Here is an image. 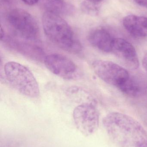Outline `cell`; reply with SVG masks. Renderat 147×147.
I'll return each instance as SVG.
<instances>
[{
	"mask_svg": "<svg viewBox=\"0 0 147 147\" xmlns=\"http://www.w3.org/2000/svg\"><path fill=\"white\" fill-rule=\"evenodd\" d=\"M2 40L5 41L9 47L31 58L39 60L42 59L44 57L42 50L36 46L10 38L7 39L4 38L1 40Z\"/></svg>",
	"mask_w": 147,
	"mask_h": 147,
	"instance_id": "cell-11",
	"label": "cell"
},
{
	"mask_svg": "<svg viewBox=\"0 0 147 147\" xmlns=\"http://www.w3.org/2000/svg\"><path fill=\"white\" fill-rule=\"evenodd\" d=\"M43 30L47 37L64 51L79 53L82 45L71 28L60 15L46 11L42 16Z\"/></svg>",
	"mask_w": 147,
	"mask_h": 147,
	"instance_id": "cell-2",
	"label": "cell"
},
{
	"mask_svg": "<svg viewBox=\"0 0 147 147\" xmlns=\"http://www.w3.org/2000/svg\"><path fill=\"white\" fill-rule=\"evenodd\" d=\"M108 135L120 147H139L147 142L143 126L132 117L120 112L107 115L103 121Z\"/></svg>",
	"mask_w": 147,
	"mask_h": 147,
	"instance_id": "cell-1",
	"label": "cell"
},
{
	"mask_svg": "<svg viewBox=\"0 0 147 147\" xmlns=\"http://www.w3.org/2000/svg\"><path fill=\"white\" fill-rule=\"evenodd\" d=\"M123 25L129 33L135 37H147V17L128 15L123 19Z\"/></svg>",
	"mask_w": 147,
	"mask_h": 147,
	"instance_id": "cell-10",
	"label": "cell"
},
{
	"mask_svg": "<svg viewBox=\"0 0 147 147\" xmlns=\"http://www.w3.org/2000/svg\"><path fill=\"white\" fill-rule=\"evenodd\" d=\"M72 116L76 127L85 136L92 135L98 129L100 114L95 99L77 106Z\"/></svg>",
	"mask_w": 147,
	"mask_h": 147,
	"instance_id": "cell-4",
	"label": "cell"
},
{
	"mask_svg": "<svg viewBox=\"0 0 147 147\" xmlns=\"http://www.w3.org/2000/svg\"><path fill=\"white\" fill-rule=\"evenodd\" d=\"M21 1L26 5L33 6L37 4L39 0H21Z\"/></svg>",
	"mask_w": 147,
	"mask_h": 147,
	"instance_id": "cell-14",
	"label": "cell"
},
{
	"mask_svg": "<svg viewBox=\"0 0 147 147\" xmlns=\"http://www.w3.org/2000/svg\"><path fill=\"white\" fill-rule=\"evenodd\" d=\"M114 39L110 33L102 28L94 29L88 37L89 42L92 46L106 53L111 52Z\"/></svg>",
	"mask_w": 147,
	"mask_h": 147,
	"instance_id": "cell-9",
	"label": "cell"
},
{
	"mask_svg": "<svg viewBox=\"0 0 147 147\" xmlns=\"http://www.w3.org/2000/svg\"><path fill=\"white\" fill-rule=\"evenodd\" d=\"M43 7L47 12L60 15H67L73 11L72 6L64 0H42Z\"/></svg>",
	"mask_w": 147,
	"mask_h": 147,
	"instance_id": "cell-12",
	"label": "cell"
},
{
	"mask_svg": "<svg viewBox=\"0 0 147 147\" xmlns=\"http://www.w3.org/2000/svg\"><path fill=\"white\" fill-rule=\"evenodd\" d=\"M92 67L103 81L118 88L130 77L127 70L111 61L96 60L92 63Z\"/></svg>",
	"mask_w": 147,
	"mask_h": 147,
	"instance_id": "cell-6",
	"label": "cell"
},
{
	"mask_svg": "<svg viewBox=\"0 0 147 147\" xmlns=\"http://www.w3.org/2000/svg\"><path fill=\"white\" fill-rule=\"evenodd\" d=\"M111 52H113L128 68L138 69L140 65L139 58L135 48L129 41L121 38H114Z\"/></svg>",
	"mask_w": 147,
	"mask_h": 147,
	"instance_id": "cell-8",
	"label": "cell"
},
{
	"mask_svg": "<svg viewBox=\"0 0 147 147\" xmlns=\"http://www.w3.org/2000/svg\"><path fill=\"white\" fill-rule=\"evenodd\" d=\"M134 1L140 6L147 8V0H134Z\"/></svg>",
	"mask_w": 147,
	"mask_h": 147,
	"instance_id": "cell-15",
	"label": "cell"
},
{
	"mask_svg": "<svg viewBox=\"0 0 147 147\" xmlns=\"http://www.w3.org/2000/svg\"><path fill=\"white\" fill-rule=\"evenodd\" d=\"M4 71L9 84L23 96L32 98L40 95L39 84L33 74L27 68L15 62H9Z\"/></svg>",
	"mask_w": 147,
	"mask_h": 147,
	"instance_id": "cell-3",
	"label": "cell"
},
{
	"mask_svg": "<svg viewBox=\"0 0 147 147\" xmlns=\"http://www.w3.org/2000/svg\"><path fill=\"white\" fill-rule=\"evenodd\" d=\"M4 2H6V3H9V2L11 1L12 0H3Z\"/></svg>",
	"mask_w": 147,
	"mask_h": 147,
	"instance_id": "cell-18",
	"label": "cell"
},
{
	"mask_svg": "<svg viewBox=\"0 0 147 147\" xmlns=\"http://www.w3.org/2000/svg\"><path fill=\"white\" fill-rule=\"evenodd\" d=\"M44 63L51 73L66 80H72L79 75V69L70 59L62 54L52 53L45 57Z\"/></svg>",
	"mask_w": 147,
	"mask_h": 147,
	"instance_id": "cell-7",
	"label": "cell"
},
{
	"mask_svg": "<svg viewBox=\"0 0 147 147\" xmlns=\"http://www.w3.org/2000/svg\"><path fill=\"white\" fill-rule=\"evenodd\" d=\"M142 63L143 68L147 73V54H146L143 57Z\"/></svg>",
	"mask_w": 147,
	"mask_h": 147,
	"instance_id": "cell-16",
	"label": "cell"
},
{
	"mask_svg": "<svg viewBox=\"0 0 147 147\" xmlns=\"http://www.w3.org/2000/svg\"><path fill=\"white\" fill-rule=\"evenodd\" d=\"M118 89L123 93L132 97L137 96L141 91V87L138 83L131 77Z\"/></svg>",
	"mask_w": 147,
	"mask_h": 147,
	"instance_id": "cell-13",
	"label": "cell"
},
{
	"mask_svg": "<svg viewBox=\"0 0 147 147\" xmlns=\"http://www.w3.org/2000/svg\"><path fill=\"white\" fill-rule=\"evenodd\" d=\"M11 29L18 36L28 41H36L39 36L37 22L28 12L22 9H13L7 17Z\"/></svg>",
	"mask_w": 147,
	"mask_h": 147,
	"instance_id": "cell-5",
	"label": "cell"
},
{
	"mask_svg": "<svg viewBox=\"0 0 147 147\" xmlns=\"http://www.w3.org/2000/svg\"><path fill=\"white\" fill-rule=\"evenodd\" d=\"M102 1H103V0H88V1H89L92 3H95V4L99 3L101 2Z\"/></svg>",
	"mask_w": 147,
	"mask_h": 147,
	"instance_id": "cell-17",
	"label": "cell"
}]
</instances>
